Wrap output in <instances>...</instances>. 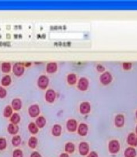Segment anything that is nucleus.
I'll return each mask as SVG.
<instances>
[{
	"label": "nucleus",
	"instance_id": "1",
	"mask_svg": "<svg viewBox=\"0 0 137 157\" xmlns=\"http://www.w3.org/2000/svg\"><path fill=\"white\" fill-rule=\"evenodd\" d=\"M108 150L110 153L117 154L120 151V143L117 140H112L108 144Z\"/></svg>",
	"mask_w": 137,
	"mask_h": 157
},
{
	"label": "nucleus",
	"instance_id": "2",
	"mask_svg": "<svg viewBox=\"0 0 137 157\" xmlns=\"http://www.w3.org/2000/svg\"><path fill=\"white\" fill-rule=\"evenodd\" d=\"M24 64H23L22 63H16L13 67V71L17 76H21L24 73Z\"/></svg>",
	"mask_w": 137,
	"mask_h": 157
},
{
	"label": "nucleus",
	"instance_id": "3",
	"mask_svg": "<svg viewBox=\"0 0 137 157\" xmlns=\"http://www.w3.org/2000/svg\"><path fill=\"white\" fill-rule=\"evenodd\" d=\"M49 82H50V80H49L48 77L46 76V75H41L38 78V86L40 89H46L49 86Z\"/></svg>",
	"mask_w": 137,
	"mask_h": 157
},
{
	"label": "nucleus",
	"instance_id": "4",
	"mask_svg": "<svg viewBox=\"0 0 137 157\" xmlns=\"http://www.w3.org/2000/svg\"><path fill=\"white\" fill-rule=\"evenodd\" d=\"M78 152L81 155H87L89 152V145L87 142L82 141L78 145Z\"/></svg>",
	"mask_w": 137,
	"mask_h": 157
},
{
	"label": "nucleus",
	"instance_id": "5",
	"mask_svg": "<svg viewBox=\"0 0 137 157\" xmlns=\"http://www.w3.org/2000/svg\"><path fill=\"white\" fill-rule=\"evenodd\" d=\"M100 81L103 85H108L112 81V75L110 72L108 71H106L104 73L102 74L100 77Z\"/></svg>",
	"mask_w": 137,
	"mask_h": 157
},
{
	"label": "nucleus",
	"instance_id": "6",
	"mask_svg": "<svg viewBox=\"0 0 137 157\" xmlns=\"http://www.w3.org/2000/svg\"><path fill=\"white\" fill-rule=\"evenodd\" d=\"M89 82L87 78L85 77L79 78V80L78 82V88L81 91H86L87 90L88 87H89Z\"/></svg>",
	"mask_w": 137,
	"mask_h": 157
},
{
	"label": "nucleus",
	"instance_id": "7",
	"mask_svg": "<svg viewBox=\"0 0 137 157\" xmlns=\"http://www.w3.org/2000/svg\"><path fill=\"white\" fill-rule=\"evenodd\" d=\"M127 144L131 147L137 146V135L134 133H131L127 137Z\"/></svg>",
	"mask_w": 137,
	"mask_h": 157
},
{
	"label": "nucleus",
	"instance_id": "8",
	"mask_svg": "<svg viewBox=\"0 0 137 157\" xmlns=\"http://www.w3.org/2000/svg\"><path fill=\"white\" fill-rule=\"evenodd\" d=\"M91 110V105L87 101L82 102L81 103L80 106H79V111H80V113L83 115H86L88 113H90Z\"/></svg>",
	"mask_w": 137,
	"mask_h": 157
},
{
	"label": "nucleus",
	"instance_id": "9",
	"mask_svg": "<svg viewBox=\"0 0 137 157\" xmlns=\"http://www.w3.org/2000/svg\"><path fill=\"white\" fill-rule=\"evenodd\" d=\"M45 99L49 103H53L56 99V92L54 90H48L45 95Z\"/></svg>",
	"mask_w": 137,
	"mask_h": 157
},
{
	"label": "nucleus",
	"instance_id": "10",
	"mask_svg": "<svg viewBox=\"0 0 137 157\" xmlns=\"http://www.w3.org/2000/svg\"><path fill=\"white\" fill-rule=\"evenodd\" d=\"M28 113L30 115L31 117L35 118L40 113V109H39V106L38 105H32L28 109Z\"/></svg>",
	"mask_w": 137,
	"mask_h": 157
},
{
	"label": "nucleus",
	"instance_id": "11",
	"mask_svg": "<svg viewBox=\"0 0 137 157\" xmlns=\"http://www.w3.org/2000/svg\"><path fill=\"white\" fill-rule=\"evenodd\" d=\"M77 130H78V134L79 135L84 137V136L87 135L88 131H89V127H88L86 123H80L79 126H78Z\"/></svg>",
	"mask_w": 137,
	"mask_h": 157
},
{
	"label": "nucleus",
	"instance_id": "12",
	"mask_svg": "<svg viewBox=\"0 0 137 157\" xmlns=\"http://www.w3.org/2000/svg\"><path fill=\"white\" fill-rule=\"evenodd\" d=\"M67 129L70 132H75L78 129V123L75 120L71 119L67 122Z\"/></svg>",
	"mask_w": 137,
	"mask_h": 157
},
{
	"label": "nucleus",
	"instance_id": "13",
	"mask_svg": "<svg viewBox=\"0 0 137 157\" xmlns=\"http://www.w3.org/2000/svg\"><path fill=\"white\" fill-rule=\"evenodd\" d=\"M114 124L117 127H122L125 125V116L121 114L117 115L114 119Z\"/></svg>",
	"mask_w": 137,
	"mask_h": 157
},
{
	"label": "nucleus",
	"instance_id": "14",
	"mask_svg": "<svg viewBox=\"0 0 137 157\" xmlns=\"http://www.w3.org/2000/svg\"><path fill=\"white\" fill-rule=\"evenodd\" d=\"M11 107L13 110L15 111H19L22 108V101L19 98H15L12 101V103H11Z\"/></svg>",
	"mask_w": 137,
	"mask_h": 157
},
{
	"label": "nucleus",
	"instance_id": "15",
	"mask_svg": "<svg viewBox=\"0 0 137 157\" xmlns=\"http://www.w3.org/2000/svg\"><path fill=\"white\" fill-rule=\"evenodd\" d=\"M7 130L9 134L16 135V134L19 132V127H18L17 125L13 124V123H9V125H8Z\"/></svg>",
	"mask_w": 137,
	"mask_h": 157
},
{
	"label": "nucleus",
	"instance_id": "16",
	"mask_svg": "<svg viewBox=\"0 0 137 157\" xmlns=\"http://www.w3.org/2000/svg\"><path fill=\"white\" fill-rule=\"evenodd\" d=\"M136 154V151L133 147H128L125 149V152H124L125 157H135Z\"/></svg>",
	"mask_w": 137,
	"mask_h": 157
},
{
	"label": "nucleus",
	"instance_id": "17",
	"mask_svg": "<svg viewBox=\"0 0 137 157\" xmlns=\"http://www.w3.org/2000/svg\"><path fill=\"white\" fill-rule=\"evenodd\" d=\"M61 132H62V127L61 125L56 124L52 128V134L54 137H59L61 134Z\"/></svg>",
	"mask_w": 137,
	"mask_h": 157
},
{
	"label": "nucleus",
	"instance_id": "18",
	"mask_svg": "<svg viewBox=\"0 0 137 157\" xmlns=\"http://www.w3.org/2000/svg\"><path fill=\"white\" fill-rule=\"evenodd\" d=\"M57 70V64L55 62H50L47 64L46 71L48 73H54Z\"/></svg>",
	"mask_w": 137,
	"mask_h": 157
},
{
	"label": "nucleus",
	"instance_id": "19",
	"mask_svg": "<svg viewBox=\"0 0 137 157\" xmlns=\"http://www.w3.org/2000/svg\"><path fill=\"white\" fill-rule=\"evenodd\" d=\"M46 120L45 119V117L43 116H39L38 117V119L36 120L35 124L39 128H43L46 125Z\"/></svg>",
	"mask_w": 137,
	"mask_h": 157
},
{
	"label": "nucleus",
	"instance_id": "20",
	"mask_svg": "<svg viewBox=\"0 0 137 157\" xmlns=\"http://www.w3.org/2000/svg\"><path fill=\"white\" fill-rule=\"evenodd\" d=\"M75 146L72 142H68L64 146V150L67 153H73L75 152Z\"/></svg>",
	"mask_w": 137,
	"mask_h": 157
},
{
	"label": "nucleus",
	"instance_id": "21",
	"mask_svg": "<svg viewBox=\"0 0 137 157\" xmlns=\"http://www.w3.org/2000/svg\"><path fill=\"white\" fill-rule=\"evenodd\" d=\"M12 82V79H11V77L9 75H5L4 77H2V80H1V84L2 86H8L11 84Z\"/></svg>",
	"mask_w": 137,
	"mask_h": 157
},
{
	"label": "nucleus",
	"instance_id": "22",
	"mask_svg": "<svg viewBox=\"0 0 137 157\" xmlns=\"http://www.w3.org/2000/svg\"><path fill=\"white\" fill-rule=\"evenodd\" d=\"M20 121V116L18 113H13L10 117V122L13 124L17 125L18 123Z\"/></svg>",
	"mask_w": 137,
	"mask_h": 157
},
{
	"label": "nucleus",
	"instance_id": "23",
	"mask_svg": "<svg viewBox=\"0 0 137 157\" xmlns=\"http://www.w3.org/2000/svg\"><path fill=\"white\" fill-rule=\"evenodd\" d=\"M1 69L4 73H9L11 70V64L9 62H4L1 65Z\"/></svg>",
	"mask_w": 137,
	"mask_h": 157
},
{
	"label": "nucleus",
	"instance_id": "24",
	"mask_svg": "<svg viewBox=\"0 0 137 157\" xmlns=\"http://www.w3.org/2000/svg\"><path fill=\"white\" fill-rule=\"evenodd\" d=\"M28 146L30 147L31 148L34 149V148H35L36 147H37L38 139L35 137H30V139L28 140Z\"/></svg>",
	"mask_w": 137,
	"mask_h": 157
},
{
	"label": "nucleus",
	"instance_id": "25",
	"mask_svg": "<svg viewBox=\"0 0 137 157\" xmlns=\"http://www.w3.org/2000/svg\"><path fill=\"white\" fill-rule=\"evenodd\" d=\"M67 80H68V84H70V85H74V84L76 83L77 82V76L75 74H69V75H68V77H67Z\"/></svg>",
	"mask_w": 137,
	"mask_h": 157
},
{
	"label": "nucleus",
	"instance_id": "26",
	"mask_svg": "<svg viewBox=\"0 0 137 157\" xmlns=\"http://www.w3.org/2000/svg\"><path fill=\"white\" fill-rule=\"evenodd\" d=\"M12 145L15 147H17L20 145L21 143V137L19 135H15L14 137L12 138V141H11Z\"/></svg>",
	"mask_w": 137,
	"mask_h": 157
},
{
	"label": "nucleus",
	"instance_id": "27",
	"mask_svg": "<svg viewBox=\"0 0 137 157\" xmlns=\"http://www.w3.org/2000/svg\"><path fill=\"white\" fill-rule=\"evenodd\" d=\"M28 130L32 134H36L39 132V127L35 123H31L28 125Z\"/></svg>",
	"mask_w": 137,
	"mask_h": 157
},
{
	"label": "nucleus",
	"instance_id": "28",
	"mask_svg": "<svg viewBox=\"0 0 137 157\" xmlns=\"http://www.w3.org/2000/svg\"><path fill=\"white\" fill-rule=\"evenodd\" d=\"M13 115V109L11 106L7 105L4 109L3 111V116L6 118H9Z\"/></svg>",
	"mask_w": 137,
	"mask_h": 157
},
{
	"label": "nucleus",
	"instance_id": "29",
	"mask_svg": "<svg viewBox=\"0 0 137 157\" xmlns=\"http://www.w3.org/2000/svg\"><path fill=\"white\" fill-rule=\"evenodd\" d=\"M7 147V141L4 137H0V151L5 150Z\"/></svg>",
	"mask_w": 137,
	"mask_h": 157
},
{
	"label": "nucleus",
	"instance_id": "30",
	"mask_svg": "<svg viewBox=\"0 0 137 157\" xmlns=\"http://www.w3.org/2000/svg\"><path fill=\"white\" fill-rule=\"evenodd\" d=\"M13 157H24L23 152L20 149H15L13 152Z\"/></svg>",
	"mask_w": 137,
	"mask_h": 157
},
{
	"label": "nucleus",
	"instance_id": "31",
	"mask_svg": "<svg viewBox=\"0 0 137 157\" xmlns=\"http://www.w3.org/2000/svg\"><path fill=\"white\" fill-rule=\"evenodd\" d=\"M7 95V91L2 86H0V98H5Z\"/></svg>",
	"mask_w": 137,
	"mask_h": 157
},
{
	"label": "nucleus",
	"instance_id": "32",
	"mask_svg": "<svg viewBox=\"0 0 137 157\" xmlns=\"http://www.w3.org/2000/svg\"><path fill=\"white\" fill-rule=\"evenodd\" d=\"M132 67V64L131 62H124L122 64V68L124 70H130Z\"/></svg>",
	"mask_w": 137,
	"mask_h": 157
},
{
	"label": "nucleus",
	"instance_id": "33",
	"mask_svg": "<svg viewBox=\"0 0 137 157\" xmlns=\"http://www.w3.org/2000/svg\"><path fill=\"white\" fill-rule=\"evenodd\" d=\"M96 69H97L98 71H100V72H103L104 70H105V68L102 64H98L97 66H96Z\"/></svg>",
	"mask_w": 137,
	"mask_h": 157
},
{
	"label": "nucleus",
	"instance_id": "34",
	"mask_svg": "<svg viewBox=\"0 0 137 157\" xmlns=\"http://www.w3.org/2000/svg\"><path fill=\"white\" fill-rule=\"evenodd\" d=\"M30 157H42V155H40V153H39L38 152H33L31 154Z\"/></svg>",
	"mask_w": 137,
	"mask_h": 157
},
{
	"label": "nucleus",
	"instance_id": "35",
	"mask_svg": "<svg viewBox=\"0 0 137 157\" xmlns=\"http://www.w3.org/2000/svg\"><path fill=\"white\" fill-rule=\"evenodd\" d=\"M87 157H99L98 156V154L96 152H91L90 153L88 154Z\"/></svg>",
	"mask_w": 137,
	"mask_h": 157
},
{
	"label": "nucleus",
	"instance_id": "36",
	"mask_svg": "<svg viewBox=\"0 0 137 157\" xmlns=\"http://www.w3.org/2000/svg\"><path fill=\"white\" fill-rule=\"evenodd\" d=\"M60 157H70V156L67 152H64V153H61V155H60Z\"/></svg>",
	"mask_w": 137,
	"mask_h": 157
},
{
	"label": "nucleus",
	"instance_id": "37",
	"mask_svg": "<svg viewBox=\"0 0 137 157\" xmlns=\"http://www.w3.org/2000/svg\"><path fill=\"white\" fill-rule=\"evenodd\" d=\"M135 133H136V135H137V126H136V128H135Z\"/></svg>",
	"mask_w": 137,
	"mask_h": 157
},
{
	"label": "nucleus",
	"instance_id": "38",
	"mask_svg": "<svg viewBox=\"0 0 137 157\" xmlns=\"http://www.w3.org/2000/svg\"><path fill=\"white\" fill-rule=\"evenodd\" d=\"M135 116H136V118H137V111H136V113H135Z\"/></svg>",
	"mask_w": 137,
	"mask_h": 157
}]
</instances>
